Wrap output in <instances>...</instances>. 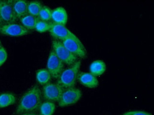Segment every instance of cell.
I'll return each instance as SVG.
<instances>
[{"label":"cell","instance_id":"obj_1","mask_svg":"<svg viewBox=\"0 0 154 115\" xmlns=\"http://www.w3.org/2000/svg\"><path fill=\"white\" fill-rule=\"evenodd\" d=\"M42 92L38 85L30 88L24 93L16 110V114L33 113L39 109L42 103Z\"/></svg>","mask_w":154,"mask_h":115},{"label":"cell","instance_id":"obj_2","mask_svg":"<svg viewBox=\"0 0 154 115\" xmlns=\"http://www.w3.org/2000/svg\"><path fill=\"white\" fill-rule=\"evenodd\" d=\"M81 62L77 60L73 65L64 70L57 79V84L63 88L74 87L79 74Z\"/></svg>","mask_w":154,"mask_h":115},{"label":"cell","instance_id":"obj_3","mask_svg":"<svg viewBox=\"0 0 154 115\" xmlns=\"http://www.w3.org/2000/svg\"><path fill=\"white\" fill-rule=\"evenodd\" d=\"M12 0H0V22L2 25L16 23Z\"/></svg>","mask_w":154,"mask_h":115},{"label":"cell","instance_id":"obj_4","mask_svg":"<svg viewBox=\"0 0 154 115\" xmlns=\"http://www.w3.org/2000/svg\"><path fill=\"white\" fill-rule=\"evenodd\" d=\"M52 44L54 53L64 64L70 66L77 61V57L66 49L61 42L54 40L52 41Z\"/></svg>","mask_w":154,"mask_h":115},{"label":"cell","instance_id":"obj_5","mask_svg":"<svg viewBox=\"0 0 154 115\" xmlns=\"http://www.w3.org/2000/svg\"><path fill=\"white\" fill-rule=\"evenodd\" d=\"M61 43L66 49L77 58L83 59L86 56V51L84 44L76 36L68 38Z\"/></svg>","mask_w":154,"mask_h":115},{"label":"cell","instance_id":"obj_6","mask_svg":"<svg viewBox=\"0 0 154 115\" xmlns=\"http://www.w3.org/2000/svg\"><path fill=\"white\" fill-rule=\"evenodd\" d=\"M81 91L76 88L66 89L58 101L59 106L66 107L77 103L81 98Z\"/></svg>","mask_w":154,"mask_h":115},{"label":"cell","instance_id":"obj_7","mask_svg":"<svg viewBox=\"0 0 154 115\" xmlns=\"http://www.w3.org/2000/svg\"><path fill=\"white\" fill-rule=\"evenodd\" d=\"M64 90L57 83H49L43 87V96L47 101L58 102Z\"/></svg>","mask_w":154,"mask_h":115},{"label":"cell","instance_id":"obj_8","mask_svg":"<svg viewBox=\"0 0 154 115\" xmlns=\"http://www.w3.org/2000/svg\"><path fill=\"white\" fill-rule=\"evenodd\" d=\"M47 67L52 78L54 79H58L64 70V63L57 56L53 50L49 53Z\"/></svg>","mask_w":154,"mask_h":115},{"label":"cell","instance_id":"obj_9","mask_svg":"<svg viewBox=\"0 0 154 115\" xmlns=\"http://www.w3.org/2000/svg\"><path fill=\"white\" fill-rule=\"evenodd\" d=\"M0 33L2 35L10 37H20L30 33V31L19 24L13 23L2 25Z\"/></svg>","mask_w":154,"mask_h":115},{"label":"cell","instance_id":"obj_10","mask_svg":"<svg viewBox=\"0 0 154 115\" xmlns=\"http://www.w3.org/2000/svg\"><path fill=\"white\" fill-rule=\"evenodd\" d=\"M49 32L53 37L63 41L68 38L74 37L75 34L65 27V25L52 23Z\"/></svg>","mask_w":154,"mask_h":115},{"label":"cell","instance_id":"obj_11","mask_svg":"<svg viewBox=\"0 0 154 115\" xmlns=\"http://www.w3.org/2000/svg\"><path fill=\"white\" fill-rule=\"evenodd\" d=\"M78 80L82 85L89 88H94L99 85L98 80L91 73L81 72L79 74Z\"/></svg>","mask_w":154,"mask_h":115},{"label":"cell","instance_id":"obj_12","mask_svg":"<svg viewBox=\"0 0 154 115\" xmlns=\"http://www.w3.org/2000/svg\"><path fill=\"white\" fill-rule=\"evenodd\" d=\"M51 19L54 23L65 25L68 20L67 12L63 7L56 8L52 12Z\"/></svg>","mask_w":154,"mask_h":115},{"label":"cell","instance_id":"obj_13","mask_svg":"<svg viewBox=\"0 0 154 115\" xmlns=\"http://www.w3.org/2000/svg\"><path fill=\"white\" fill-rule=\"evenodd\" d=\"M28 2L25 0H15L13 1V9L17 19H20L28 14Z\"/></svg>","mask_w":154,"mask_h":115},{"label":"cell","instance_id":"obj_14","mask_svg":"<svg viewBox=\"0 0 154 115\" xmlns=\"http://www.w3.org/2000/svg\"><path fill=\"white\" fill-rule=\"evenodd\" d=\"M90 73L94 76H99L105 72L106 66L105 62L102 60H97L93 61L89 68Z\"/></svg>","mask_w":154,"mask_h":115},{"label":"cell","instance_id":"obj_15","mask_svg":"<svg viewBox=\"0 0 154 115\" xmlns=\"http://www.w3.org/2000/svg\"><path fill=\"white\" fill-rule=\"evenodd\" d=\"M38 17H35L31 15L28 14L20 19L21 25L28 30H35V25L38 21Z\"/></svg>","mask_w":154,"mask_h":115},{"label":"cell","instance_id":"obj_16","mask_svg":"<svg viewBox=\"0 0 154 115\" xmlns=\"http://www.w3.org/2000/svg\"><path fill=\"white\" fill-rule=\"evenodd\" d=\"M16 98L14 94L10 93L0 94V108H5L14 104Z\"/></svg>","mask_w":154,"mask_h":115},{"label":"cell","instance_id":"obj_17","mask_svg":"<svg viewBox=\"0 0 154 115\" xmlns=\"http://www.w3.org/2000/svg\"><path fill=\"white\" fill-rule=\"evenodd\" d=\"M36 80L41 85H45L49 83L51 75L47 69H40L36 72Z\"/></svg>","mask_w":154,"mask_h":115},{"label":"cell","instance_id":"obj_18","mask_svg":"<svg viewBox=\"0 0 154 115\" xmlns=\"http://www.w3.org/2000/svg\"><path fill=\"white\" fill-rule=\"evenodd\" d=\"M38 110L40 115H53L56 111V105L53 102L46 101L40 104Z\"/></svg>","mask_w":154,"mask_h":115},{"label":"cell","instance_id":"obj_19","mask_svg":"<svg viewBox=\"0 0 154 115\" xmlns=\"http://www.w3.org/2000/svg\"><path fill=\"white\" fill-rule=\"evenodd\" d=\"M43 6L42 3L37 1L28 2V13L35 17H38V14Z\"/></svg>","mask_w":154,"mask_h":115},{"label":"cell","instance_id":"obj_20","mask_svg":"<svg viewBox=\"0 0 154 115\" xmlns=\"http://www.w3.org/2000/svg\"><path fill=\"white\" fill-rule=\"evenodd\" d=\"M51 22L38 19L35 25V30L38 32L43 33L49 31L51 26Z\"/></svg>","mask_w":154,"mask_h":115},{"label":"cell","instance_id":"obj_21","mask_svg":"<svg viewBox=\"0 0 154 115\" xmlns=\"http://www.w3.org/2000/svg\"><path fill=\"white\" fill-rule=\"evenodd\" d=\"M52 12V10L49 7L43 6L38 14V19L40 20L48 22L51 19Z\"/></svg>","mask_w":154,"mask_h":115},{"label":"cell","instance_id":"obj_22","mask_svg":"<svg viewBox=\"0 0 154 115\" xmlns=\"http://www.w3.org/2000/svg\"><path fill=\"white\" fill-rule=\"evenodd\" d=\"M8 54L7 51L4 47L2 46L0 48V66H1L6 62Z\"/></svg>","mask_w":154,"mask_h":115},{"label":"cell","instance_id":"obj_23","mask_svg":"<svg viewBox=\"0 0 154 115\" xmlns=\"http://www.w3.org/2000/svg\"><path fill=\"white\" fill-rule=\"evenodd\" d=\"M123 115H152L150 113L146 111H132L127 112Z\"/></svg>","mask_w":154,"mask_h":115},{"label":"cell","instance_id":"obj_24","mask_svg":"<svg viewBox=\"0 0 154 115\" xmlns=\"http://www.w3.org/2000/svg\"><path fill=\"white\" fill-rule=\"evenodd\" d=\"M19 115H39L38 114H36L34 113H24V114H20Z\"/></svg>","mask_w":154,"mask_h":115},{"label":"cell","instance_id":"obj_25","mask_svg":"<svg viewBox=\"0 0 154 115\" xmlns=\"http://www.w3.org/2000/svg\"><path fill=\"white\" fill-rule=\"evenodd\" d=\"M2 47V43L1 42V41H0V48Z\"/></svg>","mask_w":154,"mask_h":115},{"label":"cell","instance_id":"obj_26","mask_svg":"<svg viewBox=\"0 0 154 115\" xmlns=\"http://www.w3.org/2000/svg\"><path fill=\"white\" fill-rule=\"evenodd\" d=\"M2 26V24L0 22V29H1V28Z\"/></svg>","mask_w":154,"mask_h":115}]
</instances>
